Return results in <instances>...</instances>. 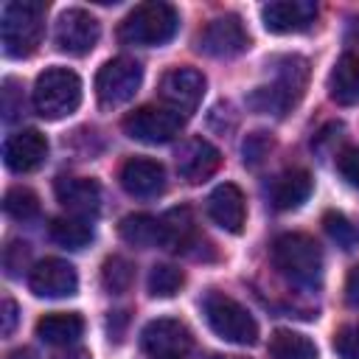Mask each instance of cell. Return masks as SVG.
<instances>
[{"instance_id":"37","label":"cell","mask_w":359,"mask_h":359,"mask_svg":"<svg viewBox=\"0 0 359 359\" xmlns=\"http://www.w3.org/2000/svg\"><path fill=\"white\" fill-rule=\"evenodd\" d=\"M345 297L351 306H359V264L351 266V272L345 278Z\"/></svg>"},{"instance_id":"21","label":"cell","mask_w":359,"mask_h":359,"mask_svg":"<svg viewBox=\"0 0 359 359\" xmlns=\"http://www.w3.org/2000/svg\"><path fill=\"white\" fill-rule=\"evenodd\" d=\"M84 320L76 311H53L36 320V337L48 345H70L81 337Z\"/></svg>"},{"instance_id":"4","label":"cell","mask_w":359,"mask_h":359,"mask_svg":"<svg viewBox=\"0 0 359 359\" xmlns=\"http://www.w3.org/2000/svg\"><path fill=\"white\" fill-rule=\"evenodd\" d=\"M81 104V79L67 67H48L34 81V109L45 121H62Z\"/></svg>"},{"instance_id":"32","label":"cell","mask_w":359,"mask_h":359,"mask_svg":"<svg viewBox=\"0 0 359 359\" xmlns=\"http://www.w3.org/2000/svg\"><path fill=\"white\" fill-rule=\"evenodd\" d=\"M334 351L339 359H359V323L342 325L334 334Z\"/></svg>"},{"instance_id":"34","label":"cell","mask_w":359,"mask_h":359,"mask_svg":"<svg viewBox=\"0 0 359 359\" xmlns=\"http://www.w3.org/2000/svg\"><path fill=\"white\" fill-rule=\"evenodd\" d=\"M337 168L353 188H359V149H345L337 157Z\"/></svg>"},{"instance_id":"31","label":"cell","mask_w":359,"mask_h":359,"mask_svg":"<svg viewBox=\"0 0 359 359\" xmlns=\"http://www.w3.org/2000/svg\"><path fill=\"white\" fill-rule=\"evenodd\" d=\"M323 227H325V233H328L339 247H345V250H351V247L356 244V238H359L356 224H351V222H348L342 213H337V210H331V213L323 216Z\"/></svg>"},{"instance_id":"11","label":"cell","mask_w":359,"mask_h":359,"mask_svg":"<svg viewBox=\"0 0 359 359\" xmlns=\"http://www.w3.org/2000/svg\"><path fill=\"white\" fill-rule=\"evenodd\" d=\"M28 289L45 300L70 297L79 289L76 266L65 258H45V261L34 264V269L28 272Z\"/></svg>"},{"instance_id":"36","label":"cell","mask_w":359,"mask_h":359,"mask_svg":"<svg viewBox=\"0 0 359 359\" xmlns=\"http://www.w3.org/2000/svg\"><path fill=\"white\" fill-rule=\"evenodd\" d=\"M3 325H0V331H3V337H8L11 331H14V325H17V303L14 300H3Z\"/></svg>"},{"instance_id":"38","label":"cell","mask_w":359,"mask_h":359,"mask_svg":"<svg viewBox=\"0 0 359 359\" xmlns=\"http://www.w3.org/2000/svg\"><path fill=\"white\" fill-rule=\"evenodd\" d=\"M8 359H36V353H34V351H28V348H17V351H11V353H8Z\"/></svg>"},{"instance_id":"1","label":"cell","mask_w":359,"mask_h":359,"mask_svg":"<svg viewBox=\"0 0 359 359\" xmlns=\"http://www.w3.org/2000/svg\"><path fill=\"white\" fill-rule=\"evenodd\" d=\"M45 11L48 6L42 0H11L3 8L0 39H3L6 56L25 59L39 48L42 31H45Z\"/></svg>"},{"instance_id":"15","label":"cell","mask_w":359,"mask_h":359,"mask_svg":"<svg viewBox=\"0 0 359 359\" xmlns=\"http://www.w3.org/2000/svg\"><path fill=\"white\" fill-rule=\"evenodd\" d=\"M118 177H121V188L129 196H137V199H151V196L163 194V188H165L163 163L149 160V157H129L121 165Z\"/></svg>"},{"instance_id":"35","label":"cell","mask_w":359,"mask_h":359,"mask_svg":"<svg viewBox=\"0 0 359 359\" xmlns=\"http://www.w3.org/2000/svg\"><path fill=\"white\" fill-rule=\"evenodd\" d=\"M25 258H28V244H22V241H11V244L6 247V255H3L6 272H8V275H20Z\"/></svg>"},{"instance_id":"19","label":"cell","mask_w":359,"mask_h":359,"mask_svg":"<svg viewBox=\"0 0 359 359\" xmlns=\"http://www.w3.org/2000/svg\"><path fill=\"white\" fill-rule=\"evenodd\" d=\"M275 210H294L311 196V174L306 168H286L266 185Z\"/></svg>"},{"instance_id":"16","label":"cell","mask_w":359,"mask_h":359,"mask_svg":"<svg viewBox=\"0 0 359 359\" xmlns=\"http://www.w3.org/2000/svg\"><path fill=\"white\" fill-rule=\"evenodd\" d=\"M208 216L227 233L238 236L244 230L247 222V205H244V194L236 182H222L210 191L208 196Z\"/></svg>"},{"instance_id":"30","label":"cell","mask_w":359,"mask_h":359,"mask_svg":"<svg viewBox=\"0 0 359 359\" xmlns=\"http://www.w3.org/2000/svg\"><path fill=\"white\" fill-rule=\"evenodd\" d=\"M247 107L261 112V115H283L292 101L275 87V84H264V87H255L250 95H247Z\"/></svg>"},{"instance_id":"22","label":"cell","mask_w":359,"mask_h":359,"mask_svg":"<svg viewBox=\"0 0 359 359\" xmlns=\"http://www.w3.org/2000/svg\"><path fill=\"white\" fill-rule=\"evenodd\" d=\"M118 233L126 244L149 250V247H163V224L160 219L149 216V213H129L121 219Z\"/></svg>"},{"instance_id":"26","label":"cell","mask_w":359,"mask_h":359,"mask_svg":"<svg viewBox=\"0 0 359 359\" xmlns=\"http://www.w3.org/2000/svg\"><path fill=\"white\" fill-rule=\"evenodd\" d=\"M48 236H50V241H56L59 247L81 250V247H87V244L93 241V227H90L84 219L62 216V219H53V222H50Z\"/></svg>"},{"instance_id":"28","label":"cell","mask_w":359,"mask_h":359,"mask_svg":"<svg viewBox=\"0 0 359 359\" xmlns=\"http://www.w3.org/2000/svg\"><path fill=\"white\" fill-rule=\"evenodd\" d=\"M185 286V272L171 264H154L149 272V294L151 297H174Z\"/></svg>"},{"instance_id":"18","label":"cell","mask_w":359,"mask_h":359,"mask_svg":"<svg viewBox=\"0 0 359 359\" xmlns=\"http://www.w3.org/2000/svg\"><path fill=\"white\" fill-rule=\"evenodd\" d=\"M53 194L59 205L76 216H95L101 208V188L87 177H59L53 182Z\"/></svg>"},{"instance_id":"29","label":"cell","mask_w":359,"mask_h":359,"mask_svg":"<svg viewBox=\"0 0 359 359\" xmlns=\"http://www.w3.org/2000/svg\"><path fill=\"white\" fill-rule=\"evenodd\" d=\"M132 280H135L132 261H126L123 255H112V258L104 261V266H101V283H104L107 292L121 294V292H126L132 286Z\"/></svg>"},{"instance_id":"13","label":"cell","mask_w":359,"mask_h":359,"mask_svg":"<svg viewBox=\"0 0 359 359\" xmlns=\"http://www.w3.org/2000/svg\"><path fill=\"white\" fill-rule=\"evenodd\" d=\"M317 20L311 0H275L261 8V22L269 34H300Z\"/></svg>"},{"instance_id":"14","label":"cell","mask_w":359,"mask_h":359,"mask_svg":"<svg viewBox=\"0 0 359 359\" xmlns=\"http://www.w3.org/2000/svg\"><path fill=\"white\" fill-rule=\"evenodd\" d=\"M45 157H48V140L36 129L14 132L3 146V163L14 174H28V171L39 168L45 163Z\"/></svg>"},{"instance_id":"20","label":"cell","mask_w":359,"mask_h":359,"mask_svg":"<svg viewBox=\"0 0 359 359\" xmlns=\"http://www.w3.org/2000/svg\"><path fill=\"white\" fill-rule=\"evenodd\" d=\"M328 95L339 107L359 104V53H345L328 73Z\"/></svg>"},{"instance_id":"41","label":"cell","mask_w":359,"mask_h":359,"mask_svg":"<svg viewBox=\"0 0 359 359\" xmlns=\"http://www.w3.org/2000/svg\"><path fill=\"white\" fill-rule=\"evenodd\" d=\"M165 359H180V356H165Z\"/></svg>"},{"instance_id":"6","label":"cell","mask_w":359,"mask_h":359,"mask_svg":"<svg viewBox=\"0 0 359 359\" xmlns=\"http://www.w3.org/2000/svg\"><path fill=\"white\" fill-rule=\"evenodd\" d=\"M140 84H143V67L129 56L109 59L95 73V95L104 107H121L132 101Z\"/></svg>"},{"instance_id":"27","label":"cell","mask_w":359,"mask_h":359,"mask_svg":"<svg viewBox=\"0 0 359 359\" xmlns=\"http://www.w3.org/2000/svg\"><path fill=\"white\" fill-rule=\"evenodd\" d=\"M3 210H6V216L17 219V222H28V219H34L39 213V196L31 188L14 185L3 196Z\"/></svg>"},{"instance_id":"10","label":"cell","mask_w":359,"mask_h":359,"mask_svg":"<svg viewBox=\"0 0 359 359\" xmlns=\"http://www.w3.org/2000/svg\"><path fill=\"white\" fill-rule=\"evenodd\" d=\"M205 95V76L194 67H174L160 79V98L177 115H191Z\"/></svg>"},{"instance_id":"23","label":"cell","mask_w":359,"mask_h":359,"mask_svg":"<svg viewBox=\"0 0 359 359\" xmlns=\"http://www.w3.org/2000/svg\"><path fill=\"white\" fill-rule=\"evenodd\" d=\"M280 67H278V79L272 81L289 101H292V107L300 101V95H303V90H306V81H309V62L303 59V56H283L280 62H278Z\"/></svg>"},{"instance_id":"5","label":"cell","mask_w":359,"mask_h":359,"mask_svg":"<svg viewBox=\"0 0 359 359\" xmlns=\"http://www.w3.org/2000/svg\"><path fill=\"white\" fill-rule=\"evenodd\" d=\"M202 314L216 337L233 345H255L258 342V323L255 317L230 294L210 289L202 297Z\"/></svg>"},{"instance_id":"24","label":"cell","mask_w":359,"mask_h":359,"mask_svg":"<svg viewBox=\"0 0 359 359\" xmlns=\"http://www.w3.org/2000/svg\"><path fill=\"white\" fill-rule=\"evenodd\" d=\"M269 356L272 359H317V345L306 334L278 328L269 337Z\"/></svg>"},{"instance_id":"40","label":"cell","mask_w":359,"mask_h":359,"mask_svg":"<svg viewBox=\"0 0 359 359\" xmlns=\"http://www.w3.org/2000/svg\"><path fill=\"white\" fill-rule=\"evenodd\" d=\"M213 359H241V356H213Z\"/></svg>"},{"instance_id":"25","label":"cell","mask_w":359,"mask_h":359,"mask_svg":"<svg viewBox=\"0 0 359 359\" xmlns=\"http://www.w3.org/2000/svg\"><path fill=\"white\" fill-rule=\"evenodd\" d=\"M160 224H163V247L165 250H174V252L188 250V244L194 241V216L188 208L168 210L160 219Z\"/></svg>"},{"instance_id":"33","label":"cell","mask_w":359,"mask_h":359,"mask_svg":"<svg viewBox=\"0 0 359 359\" xmlns=\"http://www.w3.org/2000/svg\"><path fill=\"white\" fill-rule=\"evenodd\" d=\"M269 149H272V137H269L266 132H252V135H247L244 143H241L244 163H247V165H258V163L269 154Z\"/></svg>"},{"instance_id":"3","label":"cell","mask_w":359,"mask_h":359,"mask_svg":"<svg viewBox=\"0 0 359 359\" xmlns=\"http://www.w3.org/2000/svg\"><path fill=\"white\" fill-rule=\"evenodd\" d=\"M180 28V14L174 6L151 0V3H140L135 6L118 25V39L123 45H143V48H154V45H165Z\"/></svg>"},{"instance_id":"39","label":"cell","mask_w":359,"mask_h":359,"mask_svg":"<svg viewBox=\"0 0 359 359\" xmlns=\"http://www.w3.org/2000/svg\"><path fill=\"white\" fill-rule=\"evenodd\" d=\"M62 359H90V353H84V351H76V353H70V356H62Z\"/></svg>"},{"instance_id":"7","label":"cell","mask_w":359,"mask_h":359,"mask_svg":"<svg viewBox=\"0 0 359 359\" xmlns=\"http://www.w3.org/2000/svg\"><path fill=\"white\" fill-rule=\"evenodd\" d=\"M180 129H182V115L171 112L168 107H140L123 118L126 137L149 146L168 143L171 137L180 135Z\"/></svg>"},{"instance_id":"17","label":"cell","mask_w":359,"mask_h":359,"mask_svg":"<svg viewBox=\"0 0 359 359\" xmlns=\"http://www.w3.org/2000/svg\"><path fill=\"white\" fill-rule=\"evenodd\" d=\"M222 163L219 149L205 137H191L177 151V171L185 182H202L208 180Z\"/></svg>"},{"instance_id":"9","label":"cell","mask_w":359,"mask_h":359,"mask_svg":"<svg viewBox=\"0 0 359 359\" xmlns=\"http://www.w3.org/2000/svg\"><path fill=\"white\" fill-rule=\"evenodd\" d=\"M196 48L213 59H233L250 48V34L244 31V25L236 14H224V17L210 20L202 28Z\"/></svg>"},{"instance_id":"8","label":"cell","mask_w":359,"mask_h":359,"mask_svg":"<svg viewBox=\"0 0 359 359\" xmlns=\"http://www.w3.org/2000/svg\"><path fill=\"white\" fill-rule=\"evenodd\" d=\"M101 36L98 20L84 8H67L59 14L53 28V42L67 56H87Z\"/></svg>"},{"instance_id":"2","label":"cell","mask_w":359,"mask_h":359,"mask_svg":"<svg viewBox=\"0 0 359 359\" xmlns=\"http://www.w3.org/2000/svg\"><path fill=\"white\" fill-rule=\"evenodd\" d=\"M272 266L297 286H314L323 278V250L306 233H283L272 241Z\"/></svg>"},{"instance_id":"12","label":"cell","mask_w":359,"mask_h":359,"mask_svg":"<svg viewBox=\"0 0 359 359\" xmlns=\"http://www.w3.org/2000/svg\"><path fill=\"white\" fill-rule=\"evenodd\" d=\"M191 331L185 323L180 320H171V317H160V320H151L143 325L140 331V348L157 359H165V356H182L188 348H191Z\"/></svg>"}]
</instances>
